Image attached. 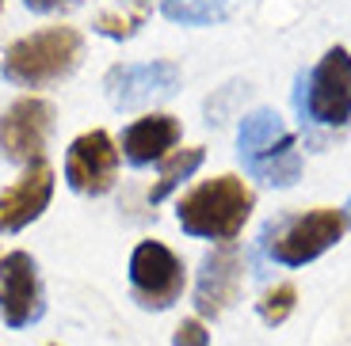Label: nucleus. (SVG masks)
<instances>
[{"instance_id": "nucleus-2", "label": "nucleus", "mask_w": 351, "mask_h": 346, "mask_svg": "<svg viewBox=\"0 0 351 346\" xmlns=\"http://www.w3.org/2000/svg\"><path fill=\"white\" fill-rule=\"evenodd\" d=\"M252 191L237 175H218V179L195 187L191 194L180 198V228L187 236H202V240H233L245 228L248 213H252Z\"/></svg>"}, {"instance_id": "nucleus-14", "label": "nucleus", "mask_w": 351, "mask_h": 346, "mask_svg": "<svg viewBox=\"0 0 351 346\" xmlns=\"http://www.w3.org/2000/svg\"><path fill=\"white\" fill-rule=\"evenodd\" d=\"M241 0H160V12H165L172 23L184 27H210L221 23L237 12Z\"/></svg>"}, {"instance_id": "nucleus-15", "label": "nucleus", "mask_w": 351, "mask_h": 346, "mask_svg": "<svg viewBox=\"0 0 351 346\" xmlns=\"http://www.w3.org/2000/svg\"><path fill=\"white\" fill-rule=\"evenodd\" d=\"M149 16V0H119L96 16V31L107 38H130Z\"/></svg>"}, {"instance_id": "nucleus-9", "label": "nucleus", "mask_w": 351, "mask_h": 346, "mask_svg": "<svg viewBox=\"0 0 351 346\" xmlns=\"http://www.w3.org/2000/svg\"><path fill=\"white\" fill-rule=\"evenodd\" d=\"M114 172H119V148L104 130L80 133L65 152V179L80 194H107L114 187Z\"/></svg>"}, {"instance_id": "nucleus-3", "label": "nucleus", "mask_w": 351, "mask_h": 346, "mask_svg": "<svg viewBox=\"0 0 351 346\" xmlns=\"http://www.w3.org/2000/svg\"><path fill=\"white\" fill-rule=\"evenodd\" d=\"M80 53H84V38L73 27H46L8 46L4 77L19 88H43L69 77L80 65Z\"/></svg>"}, {"instance_id": "nucleus-7", "label": "nucleus", "mask_w": 351, "mask_h": 346, "mask_svg": "<svg viewBox=\"0 0 351 346\" xmlns=\"http://www.w3.org/2000/svg\"><path fill=\"white\" fill-rule=\"evenodd\" d=\"M107 99L119 111H138L157 99H168L180 88V69L172 61H145V65H114L104 80Z\"/></svg>"}, {"instance_id": "nucleus-10", "label": "nucleus", "mask_w": 351, "mask_h": 346, "mask_svg": "<svg viewBox=\"0 0 351 346\" xmlns=\"http://www.w3.org/2000/svg\"><path fill=\"white\" fill-rule=\"evenodd\" d=\"M0 312L8 328H27L43 316L38 267L27 251H12L0 259Z\"/></svg>"}, {"instance_id": "nucleus-5", "label": "nucleus", "mask_w": 351, "mask_h": 346, "mask_svg": "<svg viewBox=\"0 0 351 346\" xmlns=\"http://www.w3.org/2000/svg\"><path fill=\"white\" fill-rule=\"evenodd\" d=\"M302 114L317 126H348L351 118V53L332 46L302 80Z\"/></svg>"}, {"instance_id": "nucleus-11", "label": "nucleus", "mask_w": 351, "mask_h": 346, "mask_svg": "<svg viewBox=\"0 0 351 346\" xmlns=\"http://www.w3.org/2000/svg\"><path fill=\"white\" fill-rule=\"evenodd\" d=\"M53 172L46 164H31L8 191H0V232H19L50 206Z\"/></svg>"}, {"instance_id": "nucleus-19", "label": "nucleus", "mask_w": 351, "mask_h": 346, "mask_svg": "<svg viewBox=\"0 0 351 346\" xmlns=\"http://www.w3.org/2000/svg\"><path fill=\"white\" fill-rule=\"evenodd\" d=\"M31 12H58V8H69V4H77V0H23Z\"/></svg>"}, {"instance_id": "nucleus-16", "label": "nucleus", "mask_w": 351, "mask_h": 346, "mask_svg": "<svg viewBox=\"0 0 351 346\" xmlns=\"http://www.w3.org/2000/svg\"><path fill=\"white\" fill-rule=\"evenodd\" d=\"M202 156H206L202 148H184V152H176L172 160H168V164L160 168V179H157V187L149 191V202H153V206H157V202H165L168 194H172L176 187H180V183H184L187 175H191L195 168L202 164Z\"/></svg>"}, {"instance_id": "nucleus-1", "label": "nucleus", "mask_w": 351, "mask_h": 346, "mask_svg": "<svg viewBox=\"0 0 351 346\" xmlns=\"http://www.w3.org/2000/svg\"><path fill=\"white\" fill-rule=\"evenodd\" d=\"M237 156L252 179L267 187H294L302 175V152L294 133L275 111L260 107L252 111L237 130Z\"/></svg>"}, {"instance_id": "nucleus-17", "label": "nucleus", "mask_w": 351, "mask_h": 346, "mask_svg": "<svg viewBox=\"0 0 351 346\" xmlns=\"http://www.w3.org/2000/svg\"><path fill=\"white\" fill-rule=\"evenodd\" d=\"M294 286H279V289H271V293H263V301H260V316H263V323H282L290 316V308H294Z\"/></svg>"}, {"instance_id": "nucleus-12", "label": "nucleus", "mask_w": 351, "mask_h": 346, "mask_svg": "<svg viewBox=\"0 0 351 346\" xmlns=\"http://www.w3.org/2000/svg\"><path fill=\"white\" fill-rule=\"evenodd\" d=\"M241 289V255L233 248H218L202 259L199 270V289H195V304L202 316H221L229 301Z\"/></svg>"}, {"instance_id": "nucleus-20", "label": "nucleus", "mask_w": 351, "mask_h": 346, "mask_svg": "<svg viewBox=\"0 0 351 346\" xmlns=\"http://www.w3.org/2000/svg\"><path fill=\"white\" fill-rule=\"evenodd\" d=\"M343 217H348V221H351V202H348V206H343Z\"/></svg>"}, {"instance_id": "nucleus-21", "label": "nucleus", "mask_w": 351, "mask_h": 346, "mask_svg": "<svg viewBox=\"0 0 351 346\" xmlns=\"http://www.w3.org/2000/svg\"><path fill=\"white\" fill-rule=\"evenodd\" d=\"M0 8H4V0H0Z\"/></svg>"}, {"instance_id": "nucleus-8", "label": "nucleus", "mask_w": 351, "mask_h": 346, "mask_svg": "<svg viewBox=\"0 0 351 346\" xmlns=\"http://www.w3.org/2000/svg\"><path fill=\"white\" fill-rule=\"evenodd\" d=\"M53 130V107L46 99H19L0 118V148L16 164H38Z\"/></svg>"}, {"instance_id": "nucleus-6", "label": "nucleus", "mask_w": 351, "mask_h": 346, "mask_svg": "<svg viewBox=\"0 0 351 346\" xmlns=\"http://www.w3.org/2000/svg\"><path fill=\"white\" fill-rule=\"evenodd\" d=\"M130 289L141 308H172L184 293V263L157 240H145L130 255Z\"/></svg>"}, {"instance_id": "nucleus-13", "label": "nucleus", "mask_w": 351, "mask_h": 346, "mask_svg": "<svg viewBox=\"0 0 351 346\" xmlns=\"http://www.w3.org/2000/svg\"><path fill=\"white\" fill-rule=\"evenodd\" d=\"M180 141V122L172 114H145L123 133V152L134 168H145L153 160H165L168 148Z\"/></svg>"}, {"instance_id": "nucleus-18", "label": "nucleus", "mask_w": 351, "mask_h": 346, "mask_svg": "<svg viewBox=\"0 0 351 346\" xmlns=\"http://www.w3.org/2000/svg\"><path fill=\"white\" fill-rule=\"evenodd\" d=\"M172 343L176 346H210V335H206V328H202L199 320H184L176 328Z\"/></svg>"}, {"instance_id": "nucleus-4", "label": "nucleus", "mask_w": 351, "mask_h": 346, "mask_svg": "<svg viewBox=\"0 0 351 346\" xmlns=\"http://www.w3.org/2000/svg\"><path fill=\"white\" fill-rule=\"evenodd\" d=\"M343 225H348V217L340 209H313L302 217H287L267 232V251L282 267H306L340 240Z\"/></svg>"}]
</instances>
